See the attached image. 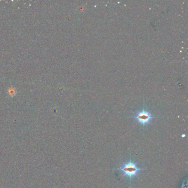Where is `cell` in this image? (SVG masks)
Instances as JSON below:
<instances>
[{
  "label": "cell",
  "mask_w": 188,
  "mask_h": 188,
  "mask_svg": "<svg viewBox=\"0 0 188 188\" xmlns=\"http://www.w3.org/2000/svg\"><path fill=\"white\" fill-rule=\"evenodd\" d=\"M118 170H121L124 173V176H127L129 178H132L136 177L140 173L142 169L139 168L136 165V164L133 162L131 160L129 162L125 163L120 168L118 169Z\"/></svg>",
  "instance_id": "6da1fadb"
},
{
  "label": "cell",
  "mask_w": 188,
  "mask_h": 188,
  "mask_svg": "<svg viewBox=\"0 0 188 188\" xmlns=\"http://www.w3.org/2000/svg\"><path fill=\"white\" fill-rule=\"evenodd\" d=\"M152 115L146 110L139 112L136 117V119L138 122L143 125L148 124L152 120Z\"/></svg>",
  "instance_id": "7a4b0ae2"
}]
</instances>
